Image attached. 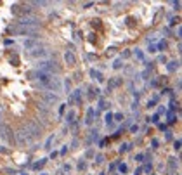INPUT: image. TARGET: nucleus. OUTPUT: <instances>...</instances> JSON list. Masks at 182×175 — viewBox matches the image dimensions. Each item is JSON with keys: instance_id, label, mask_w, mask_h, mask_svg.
I'll return each mask as SVG.
<instances>
[{"instance_id": "3", "label": "nucleus", "mask_w": 182, "mask_h": 175, "mask_svg": "<svg viewBox=\"0 0 182 175\" xmlns=\"http://www.w3.org/2000/svg\"><path fill=\"white\" fill-rule=\"evenodd\" d=\"M64 59H66L68 64H71V66H73L75 63H76V59H75V56L71 54V52H66V54H64Z\"/></svg>"}, {"instance_id": "8", "label": "nucleus", "mask_w": 182, "mask_h": 175, "mask_svg": "<svg viewBox=\"0 0 182 175\" xmlns=\"http://www.w3.org/2000/svg\"><path fill=\"white\" fill-rule=\"evenodd\" d=\"M43 54H45V50H33V56H43Z\"/></svg>"}, {"instance_id": "7", "label": "nucleus", "mask_w": 182, "mask_h": 175, "mask_svg": "<svg viewBox=\"0 0 182 175\" xmlns=\"http://www.w3.org/2000/svg\"><path fill=\"white\" fill-rule=\"evenodd\" d=\"M2 137H4V139H9V127H4V128H2Z\"/></svg>"}, {"instance_id": "4", "label": "nucleus", "mask_w": 182, "mask_h": 175, "mask_svg": "<svg viewBox=\"0 0 182 175\" xmlns=\"http://www.w3.org/2000/svg\"><path fill=\"white\" fill-rule=\"evenodd\" d=\"M38 80H40V82H43V83H49L50 76L47 75V73H38Z\"/></svg>"}, {"instance_id": "6", "label": "nucleus", "mask_w": 182, "mask_h": 175, "mask_svg": "<svg viewBox=\"0 0 182 175\" xmlns=\"http://www.w3.org/2000/svg\"><path fill=\"white\" fill-rule=\"evenodd\" d=\"M45 101H49V102H56V101H57V95H52V94H47V95H45Z\"/></svg>"}, {"instance_id": "5", "label": "nucleus", "mask_w": 182, "mask_h": 175, "mask_svg": "<svg viewBox=\"0 0 182 175\" xmlns=\"http://www.w3.org/2000/svg\"><path fill=\"white\" fill-rule=\"evenodd\" d=\"M37 23H38L37 19H23V21H21V25H26V26H30V25H37Z\"/></svg>"}, {"instance_id": "1", "label": "nucleus", "mask_w": 182, "mask_h": 175, "mask_svg": "<svg viewBox=\"0 0 182 175\" xmlns=\"http://www.w3.org/2000/svg\"><path fill=\"white\" fill-rule=\"evenodd\" d=\"M30 139H31V135L26 132V128H21V130L17 132V142H19V144H23V142H28Z\"/></svg>"}, {"instance_id": "2", "label": "nucleus", "mask_w": 182, "mask_h": 175, "mask_svg": "<svg viewBox=\"0 0 182 175\" xmlns=\"http://www.w3.org/2000/svg\"><path fill=\"white\" fill-rule=\"evenodd\" d=\"M40 66L43 68V69H47V71H49V69H54V71H57V69H59V68L56 66V63H42Z\"/></svg>"}]
</instances>
